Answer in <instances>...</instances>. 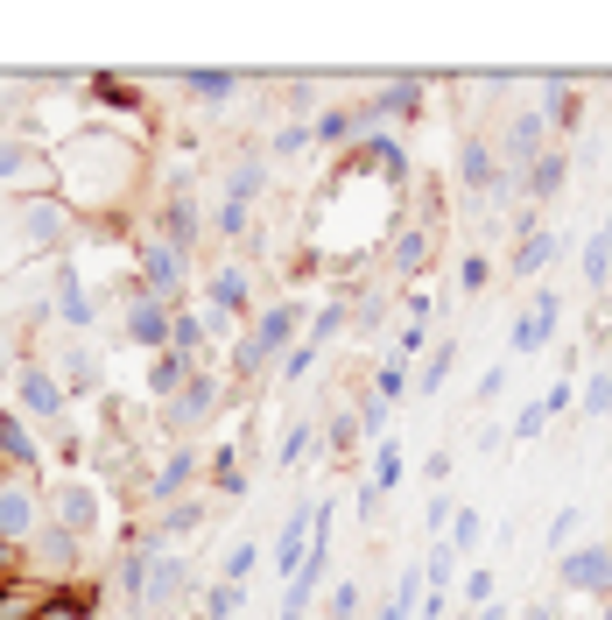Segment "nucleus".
I'll return each mask as SVG.
<instances>
[{
	"label": "nucleus",
	"mask_w": 612,
	"mask_h": 620,
	"mask_svg": "<svg viewBox=\"0 0 612 620\" xmlns=\"http://www.w3.org/2000/svg\"><path fill=\"white\" fill-rule=\"evenodd\" d=\"M296 324H303V310L296 303H275V310H261V324H253V338L240 346V374H253V367L267 360V352H282L296 338Z\"/></svg>",
	"instance_id": "f257e3e1"
},
{
	"label": "nucleus",
	"mask_w": 612,
	"mask_h": 620,
	"mask_svg": "<svg viewBox=\"0 0 612 620\" xmlns=\"http://www.w3.org/2000/svg\"><path fill=\"white\" fill-rule=\"evenodd\" d=\"M310 529H317V508H296L289 522H282V536H275V571H303V557H310Z\"/></svg>",
	"instance_id": "f03ea898"
},
{
	"label": "nucleus",
	"mask_w": 612,
	"mask_h": 620,
	"mask_svg": "<svg viewBox=\"0 0 612 620\" xmlns=\"http://www.w3.org/2000/svg\"><path fill=\"white\" fill-rule=\"evenodd\" d=\"M549 332H557V289H542V297H535V310L514 324V352H542Z\"/></svg>",
	"instance_id": "7ed1b4c3"
},
{
	"label": "nucleus",
	"mask_w": 612,
	"mask_h": 620,
	"mask_svg": "<svg viewBox=\"0 0 612 620\" xmlns=\"http://www.w3.org/2000/svg\"><path fill=\"white\" fill-rule=\"evenodd\" d=\"M563 585H571V593H599V585H612V550H577V557H563Z\"/></svg>",
	"instance_id": "20e7f679"
},
{
	"label": "nucleus",
	"mask_w": 612,
	"mask_h": 620,
	"mask_svg": "<svg viewBox=\"0 0 612 620\" xmlns=\"http://www.w3.org/2000/svg\"><path fill=\"white\" fill-rule=\"evenodd\" d=\"M141 283L155 289V297H170V289L184 283V255H176V247H148L141 255Z\"/></svg>",
	"instance_id": "39448f33"
},
{
	"label": "nucleus",
	"mask_w": 612,
	"mask_h": 620,
	"mask_svg": "<svg viewBox=\"0 0 612 620\" xmlns=\"http://www.w3.org/2000/svg\"><path fill=\"white\" fill-rule=\"evenodd\" d=\"M170 310H162V303H134V318H127V338H134V346H170Z\"/></svg>",
	"instance_id": "423d86ee"
},
{
	"label": "nucleus",
	"mask_w": 612,
	"mask_h": 620,
	"mask_svg": "<svg viewBox=\"0 0 612 620\" xmlns=\"http://www.w3.org/2000/svg\"><path fill=\"white\" fill-rule=\"evenodd\" d=\"M22 409H36V417H57V409H64V388H57V374L28 367V374H22Z\"/></svg>",
	"instance_id": "0eeeda50"
},
{
	"label": "nucleus",
	"mask_w": 612,
	"mask_h": 620,
	"mask_svg": "<svg viewBox=\"0 0 612 620\" xmlns=\"http://www.w3.org/2000/svg\"><path fill=\"white\" fill-rule=\"evenodd\" d=\"M148 388H155V402H176V395H184V352H155Z\"/></svg>",
	"instance_id": "6e6552de"
},
{
	"label": "nucleus",
	"mask_w": 612,
	"mask_h": 620,
	"mask_svg": "<svg viewBox=\"0 0 612 620\" xmlns=\"http://www.w3.org/2000/svg\"><path fill=\"white\" fill-rule=\"evenodd\" d=\"M212 388H218V381H184V395L170 402V423H198L204 409H212Z\"/></svg>",
	"instance_id": "1a4fd4ad"
},
{
	"label": "nucleus",
	"mask_w": 612,
	"mask_h": 620,
	"mask_svg": "<svg viewBox=\"0 0 612 620\" xmlns=\"http://www.w3.org/2000/svg\"><path fill=\"white\" fill-rule=\"evenodd\" d=\"M190 92H198V99H233V85H240V78H233V71H190Z\"/></svg>",
	"instance_id": "9d476101"
},
{
	"label": "nucleus",
	"mask_w": 612,
	"mask_h": 620,
	"mask_svg": "<svg viewBox=\"0 0 612 620\" xmlns=\"http://www.w3.org/2000/svg\"><path fill=\"white\" fill-rule=\"evenodd\" d=\"M261 176H267V170H261V162H240V170H233V176H226V204H247V198H253V190H261Z\"/></svg>",
	"instance_id": "9b49d317"
},
{
	"label": "nucleus",
	"mask_w": 612,
	"mask_h": 620,
	"mask_svg": "<svg viewBox=\"0 0 612 620\" xmlns=\"http://www.w3.org/2000/svg\"><path fill=\"white\" fill-rule=\"evenodd\" d=\"M176 579H184V571H176V557H155V571H148L141 599H170V593H176Z\"/></svg>",
	"instance_id": "f8f14e48"
},
{
	"label": "nucleus",
	"mask_w": 612,
	"mask_h": 620,
	"mask_svg": "<svg viewBox=\"0 0 612 620\" xmlns=\"http://www.w3.org/2000/svg\"><path fill=\"white\" fill-rule=\"evenodd\" d=\"M57 303H64V318H71V324L92 318V310H85V297H78V275H71V269H57Z\"/></svg>",
	"instance_id": "ddd939ff"
},
{
	"label": "nucleus",
	"mask_w": 612,
	"mask_h": 620,
	"mask_svg": "<svg viewBox=\"0 0 612 620\" xmlns=\"http://www.w3.org/2000/svg\"><path fill=\"white\" fill-rule=\"evenodd\" d=\"M395 480H401V445H395V437H387V445L373 451V486H380V494H387V486H395Z\"/></svg>",
	"instance_id": "4468645a"
},
{
	"label": "nucleus",
	"mask_w": 612,
	"mask_h": 620,
	"mask_svg": "<svg viewBox=\"0 0 612 620\" xmlns=\"http://www.w3.org/2000/svg\"><path fill=\"white\" fill-rule=\"evenodd\" d=\"M28 240H57V233H64V226H57V219H64V212H57V204H28Z\"/></svg>",
	"instance_id": "2eb2a0df"
},
{
	"label": "nucleus",
	"mask_w": 612,
	"mask_h": 620,
	"mask_svg": "<svg viewBox=\"0 0 612 620\" xmlns=\"http://www.w3.org/2000/svg\"><path fill=\"white\" fill-rule=\"evenodd\" d=\"M542 149V121H514L507 127V156H535Z\"/></svg>",
	"instance_id": "dca6fc26"
},
{
	"label": "nucleus",
	"mask_w": 612,
	"mask_h": 620,
	"mask_svg": "<svg viewBox=\"0 0 612 620\" xmlns=\"http://www.w3.org/2000/svg\"><path fill=\"white\" fill-rule=\"evenodd\" d=\"M170 346H176V352H184V360H190V352H198V346H204V324H198V318H190V310H184V318H176V324H170Z\"/></svg>",
	"instance_id": "f3484780"
},
{
	"label": "nucleus",
	"mask_w": 612,
	"mask_h": 620,
	"mask_svg": "<svg viewBox=\"0 0 612 620\" xmlns=\"http://www.w3.org/2000/svg\"><path fill=\"white\" fill-rule=\"evenodd\" d=\"M240 585H212V599H204V620H233V613H240Z\"/></svg>",
	"instance_id": "a211bd4d"
},
{
	"label": "nucleus",
	"mask_w": 612,
	"mask_h": 620,
	"mask_svg": "<svg viewBox=\"0 0 612 620\" xmlns=\"http://www.w3.org/2000/svg\"><path fill=\"white\" fill-rule=\"evenodd\" d=\"M338 332H346V310H317V318H310V346H324V338H338Z\"/></svg>",
	"instance_id": "6ab92c4d"
},
{
	"label": "nucleus",
	"mask_w": 612,
	"mask_h": 620,
	"mask_svg": "<svg viewBox=\"0 0 612 620\" xmlns=\"http://www.w3.org/2000/svg\"><path fill=\"white\" fill-rule=\"evenodd\" d=\"M465 184H472V190H486V184H492V156L479 149V141L465 149Z\"/></svg>",
	"instance_id": "aec40b11"
},
{
	"label": "nucleus",
	"mask_w": 612,
	"mask_h": 620,
	"mask_svg": "<svg viewBox=\"0 0 612 620\" xmlns=\"http://www.w3.org/2000/svg\"><path fill=\"white\" fill-rule=\"evenodd\" d=\"M0 451H8L14 466H28V437H22V423H14V417H0Z\"/></svg>",
	"instance_id": "412c9836"
},
{
	"label": "nucleus",
	"mask_w": 612,
	"mask_h": 620,
	"mask_svg": "<svg viewBox=\"0 0 612 620\" xmlns=\"http://www.w3.org/2000/svg\"><path fill=\"white\" fill-rule=\"evenodd\" d=\"M253 565H261V543H240V550L226 557V585H240V579H247Z\"/></svg>",
	"instance_id": "4be33fe9"
},
{
	"label": "nucleus",
	"mask_w": 612,
	"mask_h": 620,
	"mask_svg": "<svg viewBox=\"0 0 612 620\" xmlns=\"http://www.w3.org/2000/svg\"><path fill=\"white\" fill-rule=\"evenodd\" d=\"M170 233H176V255L198 240V219H190V204H170Z\"/></svg>",
	"instance_id": "5701e85b"
},
{
	"label": "nucleus",
	"mask_w": 612,
	"mask_h": 620,
	"mask_svg": "<svg viewBox=\"0 0 612 620\" xmlns=\"http://www.w3.org/2000/svg\"><path fill=\"white\" fill-rule=\"evenodd\" d=\"M57 500H64V522H71V529H78V522H92V494H78V486H64Z\"/></svg>",
	"instance_id": "b1692460"
},
{
	"label": "nucleus",
	"mask_w": 612,
	"mask_h": 620,
	"mask_svg": "<svg viewBox=\"0 0 612 620\" xmlns=\"http://www.w3.org/2000/svg\"><path fill=\"white\" fill-rule=\"evenodd\" d=\"M549 247H557V240H542V233H535V240H528V247H521V261H514V275H535V269H542V261H549Z\"/></svg>",
	"instance_id": "393cba45"
},
{
	"label": "nucleus",
	"mask_w": 612,
	"mask_h": 620,
	"mask_svg": "<svg viewBox=\"0 0 612 620\" xmlns=\"http://www.w3.org/2000/svg\"><path fill=\"white\" fill-rule=\"evenodd\" d=\"M212 303H218V310H240V303H247L240 275H218V283H212Z\"/></svg>",
	"instance_id": "a878e982"
},
{
	"label": "nucleus",
	"mask_w": 612,
	"mask_h": 620,
	"mask_svg": "<svg viewBox=\"0 0 612 620\" xmlns=\"http://www.w3.org/2000/svg\"><path fill=\"white\" fill-rule=\"evenodd\" d=\"M190 480V451H176L170 466H162V480H155V494H176V486Z\"/></svg>",
	"instance_id": "bb28decb"
},
{
	"label": "nucleus",
	"mask_w": 612,
	"mask_h": 620,
	"mask_svg": "<svg viewBox=\"0 0 612 620\" xmlns=\"http://www.w3.org/2000/svg\"><path fill=\"white\" fill-rule=\"evenodd\" d=\"M401 395H409V374H401V367H387V374H380V395H373V402H387V409H395Z\"/></svg>",
	"instance_id": "cd10ccee"
},
{
	"label": "nucleus",
	"mask_w": 612,
	"mask_h": 620,
	"mask_svg": "<svg viewBox=\"0 0 612 620\" xmlns=\"http://www.w3.org/2000/svg\"><path fill=\"white\" fill-rule=\"evenodd\" d=\"M585 409H591V417H612V374H599V381H591Z\"/></svg>",
	"instance_id": "c85d7f7f"
},
{
	"label": "nucleus",
	"mask_w": 612,
	"mask_h": 620,
	"mask_svg": "<svg viewBox=\"0 0 612 620\" xmlns=\"http://www.w3.org/2000/svg\"><path fill=\"white\" fill-rule=\"evenodd\" d=\"M317 135H324V141H346V135H360V127H352V113H324Z\"/></svg>",
	"instance_id": "c756f323"
},
{
	"label": "nucleus",
	"mask_w": 612,
	"mask_h": 620,
	"mask_svg": "<svg viewBox=\"0 0 612 620\" xmlns=\"http://www.w3.org/2000/svg\"><path fill=\"white\" fill-rule=\"evenodd\" d=\"M310 451V431H289V445H275V466H296Z\"/></svg>",
	"instance_id": "7c9ffc66"
},
{
	"label": "nucleus",
	"mask_w": 612,
	"mask_h": 620,
	"mask_svg": "<svg viewBox=\"0 0 612 620\" xmlns=\"http://www.w3.org/2000/svg\"><path fill=\"white\" fill-rule=\"evenodd\" d=\"M444 374H451V346H444V352H429V367H423V388H444Z\"/></svg>",
	"instance_id": "2f4dec72"
},
{
	"label": "nucleus",
	"mask_w": 612,
	"mask_h": 620,
	"mask_svg": "<svg viewBox=\"0 0 612 620\" xmlns=\"http://www.w3.org/2000/svg\"><path fill=\"white\" fill-rule=\"evenodd\" d=\"M415 261H423V233H409V240L395 247V269H415Z\"/></svg>",
	"instance_id": "473e14b6"
},
{
	"label": "nucleus",
	"mask_w": 612,
	"mask_h": 620,
	"mask_svg": "<svg viewBox=\"0 0 612 620\" xmlns=\"http://www.w3.org/2000/svg\"><path fill=\"white\" fill-rule=\"evenodd\" d=\"M218 233H247V204H218Z\"/></svg>",
	"instance_id": "72a5a7b5"
},
{
	"label": "nucleus",
	"mask_w": 612,
	"mask_h": 620,
	"mask_svg": "<svg viewBox=\"0 0 612 620\" xmlns=\"http://www.w3.org/2000/svg\"><path fill=\"white\" fill-rule=\"evenodd\" d=\"M22 514H28L22 494H0V529H22Z\"/></svg>",
	"instance_id": "f704fd0d"
},
{
	"label": "nucleus",
	"mask_w": 612,
	"mask_h": 620,
	"mask_svg": "<svg viewBox=\"0 0 612 620\" xmlns=\"http://www.w3.org/2000/svg\"><path fill=\"white\" fill-rule=\"evenodd\" d=\"M303 141H310L303 127H282V135H275V156H303Z\"/></svg>",
	"instance_id": "c9c22d12"
},
{
	"label": "nucleus",
	"mask_w": 612,
	"mask_h": 620,
	"mask_svg": "<svg viewBox=\"0 0 612 620\" xmlns=\"http://www.w3.org/2000/svg\"><path fill=\"white\" fill-rule=\"evenodd\" d=\"M557 184H563V162L542 156V170H535V190H557Z\"/></svg>",
	"instance_id": "e433bc0d"
},
{
	"label": "nucleus",
	"mask_w": 612,
	"mask_h": 620,
	"mask_svg": "<svg viewBox=\"0 0 612 620\" xmlns=\"http://www.w3.org/2000/svg\"><path fill=\"white\" fill-rule=\"evenodd\" d=\"M492 395H507V367H486V381H479V402H492Z\"/></svg>",
	"instance_id": "4c0bfd02"
},
{
	"label": "nucleus",
	"mask_w": 612,
	"mask_h": 620,
	"mask_svg": "<svg viewBox=\"0 0 612 620\" xmlns=\"http://www.w3.org/2000/svg\"><path fill=\"white\" fill-rule=\"evenodd\" d=\"M310 360H317V346H296V352H289V367H282V374H289V381H296V374H310Z\"/></svg>",
	"instance_id": "58836bf2"
},
{
	"label": "nucleus",
	"mask_w": 612,
	"mask_h": 620,
	"mask_svg": "<svg viewBox=\"0 0 612 620\" xmlns=\"http://www.w3.org/2000/svg\"><path fill=\"white\" fill-rule=\"evenodd\" d=\"M352 431H360L352 417H332V451H346V445H352Z\"/></svg>",
	"instance_id": "ea45409f"
},
{
	"label": "nucleus",
	"mask_w": 612,
	"mask_h": 620,
	"mask_svg": "<svg viewBox=\"0 0 612 620\" xmlns=\"http://www.w3.org/2000/svg\"><path fill=\"white\" fill-rule=\"evenodd\" d=\"M332 607H338L332 620H352V607H360V593H352V585H338V593H332Z\"/></svg>",
	"instance_id": "a19ab883"
},
{
	"label": "nucleus",
	"mask_w": 612,
	"mask_h": 620,
	"mask_svg": "<svg viewBox=\"0 0 612 620\" xmlns=\"http://www.w3.org/2000/svg\"><path fill=\"white\" fill-rule=\"evenodd\" d=\"M50 620H78V607H50Z\"/></svg>",
	"instance_id": "79ce46f5"
},
{
	"label": "nucleus",
	"mask_w": 612,
	"mask_h": 620,
	"mask_svg": "<svg viewBox=\"0 0 612 620\" xmlns=\"http://www.w3.org/2000/svg\"><path fill=\"white\" fill-rule=\"evenodd\" d=\"M479 620H507V613H500V607H486V613H479Z\"/></svg>",
	"instance_id": "37998d69"
},
{
	"label": "nucleus",
	"mask_w": 612,
	"mask_h": 620,
	"mask_svg": "<svg viewBox=\"0 0 612 620\" xmlns=\"http://www.w3.org/2000/svg\"><path fill=\"white\" fill-rule=\"evenodd\" d=\"M282 620H296V613H282Z\"/></svg>",
	"instance_id": "c03bdc74"
},
{
	"label": "nucleus",
	"mask_w": 612,
	"mask_h": 620,
	"mask_svg": "<svg viewBox=\"0 0 612 620\" xmlns=\"http://www.w3.org/2000/svg\"><path fill=\"white\" fill-rule=\"evenodd\" d=\"M605 620H612V607H605Z\"/></svg>",
	"instance_id": "a18cd8bd"
}]
</instances>
